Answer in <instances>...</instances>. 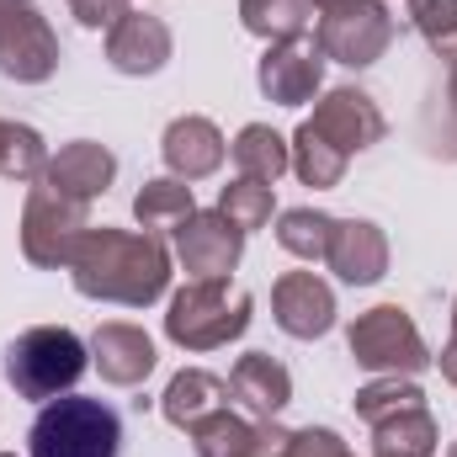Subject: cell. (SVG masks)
Instances as JSON below:
<instances>
[{"label": "cell", "mask_w": 457, "mask_h": 457, "mask_svg": "<svg viewBox=\"0 0 457 457\" xmlns=\"http://www.w3.org/2000/svg\"><path fill=\"white\" fill-rule=\"evenodd\" d=\"M160 410H165V420H170L176 431H192V426H203L208 415L228 410V383L213 378V372H203V367H187V372L170 378Z\"/></svg>", "instance_id": "obj_19"}, {"label": "cell", "mask_w": 457, "mask_h": 457, "mask_svg": "<svg viewBox=\"0 0 457 457\" xmlns=\"http://www.w3.org/2000/svg\"><path fill=\"white\" fill-rule=\"evenodd\" d=\"M112 176H117V154L107 144H91V138L64 144V149L48 154V165H43V181H48L54 192H64V197H80V203L102 197V192L112 187Z\"/></svg>", "instance_id": "obj_13"}, {"label": "cell", "mask_w": 457, "mask_h": 457, "mask_svg": "<svg viewBox=\"0 0 457 457\" xmlns=\"http://www.w3.org/2000/svg\"><path fill=\"white\" fill-rule=\"evenodd\" d=\"M59 70V37L37 0H0V75L43 86Z\"/></svg>", "instance_id": "obj_8"}, {"label": "cell", "mask_w": 457, "mask_h": 457, "mask_svg": "<svg viewBox=\"0 0 457 457\" xmlns=\"http://www.w3.org/2000/svg\"><path fill=\"white\" fill-rule=\"evenodd\" d=\"M314 43L345 70H367L394 43V16L383 0H314Z\"/></svg>", "instance_id": "obj_5"}, {"label": "cell", "mask_w": 457, "mask_h": 457, "mask_svg": "<svg viewBox=\"0 0 457 457\" xmlns=\"http://www.w3.org/2000/svg\"><path fill=\"white\" fill-rule=\"evenodd\" d=\"M70 277L80 298L96 303H122V309H149L170 287V250L160 234H133V228L91 224L70 255Z\"/></svg>", "instance_id": "obj_1"}, {"label": "cell", "mask_w": 457, "mask_h": 457, "mask_svg": "<svg viewBox=\"0 0 457 457\" xmlns=\"http://www.w3.org/2000/svg\"><path fill=\"white\" fill-rule=\"evenodd\" d=\"M325 266L341 282H351V287H372L388 271V239H383V228L367 224V219H336V239H330Z\"/></svg>", "instance_id": "obj_14"}, {"label": "cell", "mask_w": 457, "mask_h": 457, "mask_svg": "<svg viewBox=\"0 0 457 457\" xmlns=\"http://www.w3.org/2000/svg\"><path fill=\"white\" fill-rule=\"evenodd\" d=\"M91 361H96V372L117 383V388H138L149 372H154V341L138 330V325H102L96 336H91Z\"/></svg>", "instance_id": "obj_18"}, {"label": "cell", "mask_w": 457, "mask_h": 457, "mask_svg": "<svg viewBox=\"0 0 457 457\" xmlns=\"http://www.w3.org/2000/svg\"><path fill=\"white\" fill-rule=\"evenodd\" d=\"M228 394H234L255 420H277V415L287 410V399H293V372H287L277 356H266V351H245V356L234 361V372H228Z\"/></svg>", "instance_id": "obj_17"}, {"label": "cell", "mask_w": 457, "mask_h": 457, "mask_svg": "<svg viewBox=\"0 0 457 457\" xmlns=\"http://www.w3.org/2000/svg\"><path fill=\"white\" fill-rule=\"evenodd\" d=\"M330 239H336V219L330 213H314V208H287L277 219V245L298 261H325L330 255Z\"/></svg>", "instance_id": "obj_24"}, {"label": "cell", "mask_w": 457, "mask_h": 457, "mask_svg": "<svg viewBox=\"0 0 457 457\" xmlns=\"http://www.w3.org/2000/svg\"><path fill=\"white\" fill-rule=\"evenodd\" d=\"M410 21L431 43V54L457 59V0H410Z\"/></svg>", "instance_id": "obj_29"}, {"label": "cell", "mask_w": 457, "mask_h": 457, "mask_svg": "<svg viewBox=\"0 0 457 457\" xmlns=\"http://www.w3.org/2000/svg\"><path fill=\"white\" fill-rule=\"evenodd\" d=\"M271 314L293 341H320L336 325V293L314 271H282L271 287Z\"/></svg>", "instance_id": "obj_12"}, {"label": "cell", "mask_w": 457, "mask_h": 457, "mask_svg": "<svg viewBox=\"0 0 457 457\" xmlns=\"http://www.w3.org/2000/svg\"><path fill=\"white\" fill-rule=\"evenodd\" d=\"M219 213H224L239 234H250V228L271 224L277 197H271V187H266V181H245V176H239V181H228L224 192H219Z\"/></svg>", "instance_id": "obj_28"}, {"label": "cell", "mask_w": 457, "mask_h": 457, "mask_svg": "<svg viewBox=\"0 0 457 457\" xmlns=\"http://www.w3.org/2000/svg\"><path fill=\"white\" fill-rule=\"evenodd\" d=\"M32 457H117L122 453V420L107 399L86 394H59L37 410L27 431Z\"/></svg>", "instance_id": "obj_3"}, {"label": "cell", "mask_w": 457, "mask_h": 457, "mask_svg": "<svg viewBox=\"0 0 457 457\" xmlns=\"http://www.w3.org/2000/svg\"><path fill=\"white\" fill-rule=\"evenodd\" d=\"M86 367H91V351L64 325L21 330L5 345V383L16 388V399H32V404H48L59 394H70Z\"/></svg>", "instance_id": "obj_2"}, {"label": "cell", "mask_w": 457, "mask_h": 457, "mask_svg": "<svg viewBox=\"0 0 457 457\" xmlns=\"http://www.w3.org/2000/svg\"><path fill=\"white\" fill-rule=\"evenodd\" d=\"M0 457H16V453H0Z\"/></svg>", "instance_id": "obj_35"}, {"label": "cell", "mask_w": 457, "mask_h": 457, "mask_svg": "<svg viewBox=\"0 0 457 457\" xmlns=\"http://www.w3.org/2000/svg\"><path fill=\"white\" fill-rule=\"evenodd\" d=\"M43 165H48V149H43L37 128L0 117V176L5 181H43Z\"/></svg>", "instance_id": "obj_25"}, {"label": "cell", "mask_w": 457, "mask_h": 457, "mask_svg": "<svg viewBox=\"0 0 457 457\" xmlns=\"http://www.w3.org/2000/svg\"><path fill=\"white\" fill-rule=\"evenodd\" d=\"M420 404H426V394L415 388V378H372L367 388H356V415L367 426H383V420L420 410Z\"/></svg>", "instance_id": "obj_26"}, {"label": "cell", "mask_w": 457, "mask_h": 457, "mask_svg": "<svg viewBox=\"0 0 457 457\" xmlns=\"http://www.w3.org/2000/svg\"><path fill=\"white\" fill-rule=\"evenodd\" d=\"M436 447H442V436H436V420L426 404L372 426V457H436Z\"/></svg>", "instance_id": "obj_22"}, {"label": "cell", "mask_w": 457, "mask_h": 457, "mask_svg": "<svg viewBox=\"0 0 457 457\" xmlns=\"http://www.w3.org/2000/svg\"><path fill=\"white\" fill-rule=\"evenodd\" d=\"M351 356H356V367H367V372H378V378H415V372H426L436 356L426 351L420 341V330H415V320L399 309V303H378V309H367V314H356V325H351Z\"/></svg>", "instance_id": "obj_6"}, {"label": "cell", "mask_w": 457, "mask_h": 457, "mask_svg": "<svg viewBox=\"0 0 457 457\" xmlns=\"http://www.w3.org/2000/svg\"><path fill=\"white\" fill-rule=\"evenodd\" d=\"M86 228H91V203L64 197L48 181H37L21 208V255L32 266H70Z\"/></svg>", "instance_id": "obj_7"}, {"label": "cell", "mask_w": 457, "mask_h": 457, "mask_svg": "<svg viewBox=\"0 0 457 457\" xmlns=\"http://www.w3.org/2000/svg\"><path fill=\"white\" fill-rule=\"evenodd\" d=\"M70 16H75L80 27H91V32H96V27L112 32L117 21L128 16V0H70Z\"/></svg>", "instance_id": "obj_31"}, {"label": "cell", "mask_w": 457, "mask_h": 457, "mask_svg": "<svg viewBox=\"0 0 457 457\" xmlns=\"http://www.w3.org/2000/svg\"><path fill=\"white\" fill-rule=\"evenodd\" d=\"M228 154H234V170L245 176V181H277L282 170H293V149H287V138L277 133V128H266V122H250V128H239V138L228 144Z\"/></svg>", "instance_id": "obj_20"}, {"label": "cell", "mask_w": 457, "mask_h": 457, "mask_svg": "<svg viewBox=\"0 0 457 457\" xmlns=\"http://www.w3.org/2000/svg\"><path fill=\"white\" fill-rule=\"evenodd\" d=\"M447 117H453V144H447V154H457V59H453V75H447Z\"/></svg>", "instance_id": "obj_32"}, {"label": "cell", "mask_w": 457, "mask_h": 457, "mask_svg": "<svg viewBox=\"0 0 457 457\" xmlns=\"http://www.w3.org/2000/svg\"><path fill=\"white\" fill-rule=\"evenodd\" d=\"M187 436H192L197 457H255V426L239 420V415H228V410L208 415V420L192 426Z\"/></svg>", "instance_id": "obj_27"}, {"label": "cell", "mask_w": 457, "mask_h": 457, "mask_svg": "<svg viewBox=\"0 0 457 457\" xmlns=\"http://www.w3.org/2000/svg\"><path fill=\"white\" fill-rule=\"evenodd\" d=\"M197 213V203H192V187L187 181H176V176H160V181H144V192L133 197V219L144 234H176V228L187 224Z\"/></svg>", "instance_id": "obj_21"}, {"label": "cell", "mask_w": 457, "mask_h": 457, "mask_svg": "<svg viewBox=\"0 0 457 457\" xmlns=\"http://www.w3.org/2000/svg\"><path fill=\"white\" fill-rule=\"evenodd\" d=\"M282 457H351V447H345L336 431L309 426V431H293V436H287V453Z\"/></svg>", "instance_id": "obj_30"}, {"label": "cell", "mask_w": 457, "mask_h": 457, "mask_svg": "<svg viewBox=\"0 0 457 457\" xmlns=\"http://www.w3.org/2000/svg\"><path fill=\"white\" fill-rule=\"evenodd\" d=\"M160 154H165L176 181H203V176H213L224 165L228 144L208 117H176L165 128V138H160Z\"/></svg>", "instance_id": "obj_15"}, {"label": "cell", "mask_w": 457, "mask_h": 457, "mask_svg": "<svg viewBox=\"0 0 457 457\" xmlns=\"http://www.w3.org/2000/svg\"><path fill=\"white\" fill-rule=\"evenodd\" d=\"M245 330H250V293L234 287L228 277L187 282L165 314V336L181 351H219V345L239 341Z\"/></svg>", "instance_id": "obj_4"}, {"label": "cell", "mask_w": 457, "mask_h": 457, "mask_svg": "<svg viewBox=\"0 0 457 457\" xmlns=\"http://www.w3.org/2000/svg\"><path fill=\"white\" fill-rule=\"evenodd\" d=\"M107 59L117 75H154L170 59V27L149 11H128L107 32Z\"/></svg>", "instance_id": "obj_16"}, {"label": "cell", "mask_w": 457, "mask_h": 457, "mask_svg": "<svg viewBox=\"0 0 457 457\" xmlns=\"http://www.w3.org/2000/svg\"><path fill=\"white\" fill-rule=\"evenodd\" d=\"M255 80H261L266 102H277V107H303V102H314V91L325 86V54H320V43H314L309 32H303V37H287V43H271V48L261 54Z\"/></svg>", "instance_id": "obj_10"}, {"label": "cell", "mask_w": 457, "mask_h": 457, "mask_svg": "<svg viewBox=\"0 0 457 457\" xmlns=\"http://www.w3.org/2000/svg\"><path fill=\"white\" fill-rule=\"evenodd\" d=\"M320 144H330L341 160L351 154H361V149H372L383 133H388V122L378 112V102L367 96V91H356V86H341V91H325V102L314 107V117L303 122Z\"/></svg>", "instance_id": "obj_9"}, {"label": "cell", "mask_w": 457, "mask_h": 457, "mask_svg": "<svg viewBox=\"0 0 457 457\" xmlns=\"http://www.w3.org/2000/svg\"><path fill=\"white\" fill-rule=\"evenodd\" d=\"M239 21H245V32H255L266 43H287V37L309 32L314 0H239Z\"/></svg>", "instance_id": "obj_23"}, {"label": "cell", "mask_w": 457, "mask_h": 457, "mask_svg": "<svg viewBox=\"0 0 457 457\" xmlns=\"http://www.w3.org/2000/svg\"><path fill=\"white\" fill-rule=\"evenodd\" d=\"M239 250H245V234L228 224L224 213H192L187 224L176 228V261L187 266L192 282H208V277H228L239 266Z\"/></svg>", "instance_id": "obj_11"}, {"label": "cell", "mask_w": 457, "mask_h": 457, "mask_svg": "<svg viewBox=\"0 0 457 457\" xmlns=\"http://www.w3.org/2000/svg\"><path fill=\"white\" fill-rule=\"evenodd\" d=\"M453 341H457V303H453Z\"/></svg>", "instance_id": "obj_33"}, {"label": "cell", "mask_w": 457, "mask_h": 457, "mask_svg": "<svg viewBox=\"0 0 457 457\" xmlns=\"http://www.w3.org/2000/svg\"><path fill=\"white\" fill-rule=\"evenodd\" d=\"M447 457H457V442H453V447H447Z\"/></svg>", "instance_id": "obj_34"}]
</instances>
